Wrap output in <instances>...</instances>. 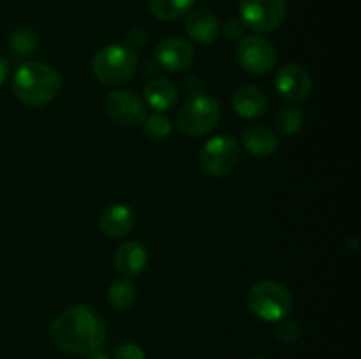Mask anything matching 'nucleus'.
I'll use <instances>...</instances> for the list:
<instances>
[{
	"instance_id": "1",
	"label": "nucleus",
	"mask_w": 361,
	"mask_h": 359,
	"mask_svg": "<svg viewBox=\"0 0 361 359\" xmlns=\"http://www.w3.org/2000/svg\"><path fill=\"white\" fill-rule=\"evenodd\" d=\"M49 338L59 351L88 354L99 351L106 340L101 313L88 305H74L60 312L49 327Z\"/></svg>"
},
{
	"instance_id": "2",
	"label": "nucleus",
	"mask_w": 361,
	"mask_h": 359,
	"mask_svg": "<svg viewBox=\"0 0 361 359\" xmlns=\"http://www.w3.org/2000/svg\"><path fill=\"white\" fill-rule=\"evenodd\" d=\"M14 97L25 106L41 108L59 97L62 90L60 74L44 62H23L13 76Z\"/></svg>"
},
{
	"instance_id": "3",
	"label": "nucleus",
	"mask_w": 361,
	"mask_h": 359,
	"mask_svg": "<svg viewBox=\"0 0 361 359\" xmlns=\"http://www.w3.org/2000/svg\"><path fill=\"white\" fill-rule=\"evenodd\" d=\"M293 296L286 285L275 280H261L250 287L247 306L264 322H281L293 310Z\"/></svg>"
},
{
	"instance_id": "4",
	"label": "nucleus",
	"mask_w": 361,
	"mask_h": 359,
	"mask_svg": "<svg viewBox=\"0 0 361 359\" xmlns=\"http://www.w3.org/2000/svg\"><path fill=\"white\" fill-rule=\"evenodd\" d=\"M221 122V106L214 95L207 92H194L180 108L176 123L189 137H201L210 134Z\"/></svg>"
},
{
	"instance_id": "5",
	"label": "nucleus",
	"mask_w": 361,
	"mask_h": 359,
	"mask_svg": "<svg viewBox=\"0 0 361 359\" xmlns=\"http://www.w3.org/2000/svg\"><path fill=\"white\" fill-rule=\"evenodd\" d=\"M92 70L102 84L122 87L136 76V53L130 51L127 46L108 44L95 53L92 60Z\"/></svg>"
},
{
	"instance_id": "6",
	"label": "nucleus",
	"mask_w": 361,
	"mask_h": 359,
	"mask_svg": "<svg viewBox=\"0 0 361 359\" xmlns=\"http://www.w3.org/2000/svg\"><path fill=\"white\" fill-rule=\"evenodd\" d=\"M242 150L231 134H217L201 146L200 165L208 176L224 178L231 175L240 164Z\"/></svg>"
},
{
	"instance_id": "7",
	"label": "nucleus",
	"mask_w": 361,
	"mask_h": 359,
	"mask_svg": "<svg viewBox=\"0 0 361 359\" xmlns=\"http://www.w3.org/2000/svg\"><path fill=\"white\" fill-rule=\"evenodd\" d=\"M236 58L245 73L252 76H263L275 67L277 51L275 46L263 35H243L236 46Z\"/></svg>"
},
{
	"instance_id": "8",
	"label": "nucleus",
	"mask_w": 361,
	"mask_h": 359,
	"mask_svg": "<svg viewBox=\"0 0 361 359\" xmlns=\"http://www.w3.org/2000/svg\"><path fill=\"white\" fill-rule=\"evenodd\" d=\"M288 14L286 0H240V20L254 32H271Z\"/></svg>"
},
{
	"instance_id": "9",
	"label": "nucleus",
	"mask_w": 361,
	"mask_h": 359,
	"mask_svg": "<svg viewBox=\"0 0 361 359\" xmlns=\"http://www.w3.org/2000/svg\"><path fill=\"white\" fill-rule=\"evenodd\" d=\"M104 111L115 123L123 127H137L147 118V104L133 90L116 88L104 99Z\"/></svg>"
},
{
	"instance_id": "10",
	"label": "nucleus",
	"mask_w": 361,
	"mask_h": 359,
	"mask_svg": "<svg viewBox=\"0 0 361 359\" xmlns=\"http://www.w3.org/2000/svg\"><path fill=\"white\" fill-rule=\"evenodd\" d=\"M312 76L300 63H286L275 76V90L284 101L291 104H300L307 101L312 94Z\"/></svg>"
},
{
	"instance_id": "11",
	"label": "nucleus",
	"mask_w": 361,
	"mask_h": 359,
	"mask_svg": "<svg viewBox=\"0 0 361 359\" xmlns=\"http://www.w3.org/2000/svg\"><path fill=\"white\" fill-rule=\"evenodd\" d=\"M155 60L168 73H183L194 62V48L187 39L171 35L155 48Z\"/></svg>"
},
{
	"instance_id": "12",
	"label": "nucleus",
	"mask_w": 361,
	"mask_h": 359,
	"mask_svg": "<svg viewBox=\"0 0 361 359\" xmlns=\"http://www.w3.org/2000/svg\"><path fill=\"white\" fill-rule=\"evenodd\" d=\"M231 106L242 118L256 120L268 111V97L261 88L254 84L238 87L231 95Z\"/></svg>"
},
{
	"instance_id": "13",
	"label": "nucleus",
	"mask_w": 361,
	"mask_h": 359,
	"mask_svg": "<svg viewBox=\"0 0 361 359\" xmlns=\"http://www.w3.org/2000/svg\"><path fill=\"white\" fill-rule=\"evenodd\" d=\"M134 224H136V215H134L133 208L122 203L106 208L99 220L102 234L111 239H120L129 234L134 229Z\"/></svg>"
},
{
	"instance_id": "14",
	"label": "nucleus",
	"mask_w": 361,
	"mask_h": 359,
	"mask_svg": "<svg viewBox=\"0 0 361 359\" xmlns=\"http://www.w3.org/2000/svg\"><path fill=\"white\" fill-rule=\"evenodd\" d=\"M185 32L197 44H214L221 34L219 18L208 9H196L187 16Z\"/></svg>"
},
{
	"instance_id": "15",
	"label": "nucleus",
	"mask_w": 361,
	"mask_h": 359,
	"mask_svg": "<svg viewBox=\"0 0 361 359\" xmlns=\"http://www.w3.org/2000/svg\"><path fill=\"white\" fill-rule=\"evenodd\" d=\"M148 264V250L140 241H126L115 253V267L122 277L133 278Z\"/></svg>"
},
{
	"instance_id": "16",
	"label": "nucleus",
	"mask_w": 361,
	"mask_h": 359,
	"mask_svg": "<svg viewBox=\"0 0 361 359\" xmlns=\"http://www.w3.org/2000/svg\"><path fill=\"white\" fill-rule=\"evenodd\" d=\"M242 144L254 157H270L277 151V132L268 125H250L242 132Z\"/></svg>"
},
{
	"instance_id": "17",
	"label": "nucleus",
	"mask_w": 361,
	"mask_h": 359,
	"mask_svg": "<svg viewBox=\"0 0 361 359\" xmlns=\"http://www.w3.org/2000/svg\"><path fill=\"white\" fill-rule=\"evenodd\" d=\"M145 104L150 106L154 111L164 113L169 111L178 102V88L168 80H154L145 87Z\"/></svg>"
},
{
	"instance_id": "18",
	"label": "nucleus",
	"mask_w": 361,
	"mask_h": 359,
	"mask_svg": "<svg viewBox=\"0 0 361 359\" xmlns=\"http://www.w3.org/2000/svg\"><path fill=\"white\" fill-rule=\"evenodd\" d=\"M196 0H148L152 14L159 20L173 21L185 16L192 9Z\"/></svg>"
},
{
	"instance_id": "19",
	"label": "nucleus",
	"mask_w": 361,
	"mask_h": 359,
	"mask_svg": "<svg viewBox=\"0 0 361 359\" xmlns=\"http://www.w3.org/2000/svg\"><path fill=\"white\" fill-rule=\"evenodd\" d=\"M137 289L130 278H118L108 289V299L113 308L127 310L136 301Z\"/></svg>"
},
{
	"instance_id": "20",
	"label": "nucleus",
	"mask_w": 361,
	"mask_h": 359,
	"mask_svg": "<svg viewBox=\"0 0 361 359\" xmlns=\"http://www.w3.org/2000/svg\"><path fill=\"white\" fill-rule=\"evenodd\" d=\"M303 113L298 108H284L275 115V129L282 136H295L303 127Z\"/></svg>"
},
{
	"instance_id": "21",
	"label": "nucleus",
	"mask_w": 361,
	"mask_h": 359,
	"mask_svg": "<svg viewBox=\"0 0 361 359\" xmlns=\"http://www.w3.org/2000/svg\"><path fill=\"white\" fill-rule=\"evenodd\" d=\"M141 127H143L145 136L155 141L168 139L173 132L171 120H169L166 115H162V113H154V115L150 116L147 115V118L143 120Z\"/></svg>"
},
{
	"instance_id": "22",
	"label": "nucleus",
	"mask_w": 361,
	"mask_h": 359,
	"mask_svg": "<svg viewBox=\"0 0 361 359\" xmlns=\"http://www.w3.org/2000/svg\"><path fill=\"white\" fill-rule=\"evenodd\" d=\"M39 37L30 28H20L9 39V46L16 56H28L37 48Z\"/></svg>"
},
{
	"instance_id": "23",
	"label": "nucleus",
	"mask_w": 361,
	"mask_h": 359,
	"mask_svg": "<svg viewBox=\"0 0 361 359\" xmlns=\"http://www.w3.org/2000/svg\"><path fill=\"white\" fill-rule=\"evenodd\" d=\"M302 334V329H300L298 324L295 320H289V319H282L277 326V338L286 345H291L295 344L296 340L300 338Z\"/></svg>"
},
{
	"instance_id": "24",
	"label": "nucleus",
	"mask_w": 361,
	"mask_h": 359,
	"mask_svg": "<svg viewBox=\"0 0 361 359\" xmlns=\"http://www.w3.org/2000/svg\"><path fill=\"white\" fill-rule=\"evenodd\" d=\"M113 359H145V352L136 344H122L116 347Z\"/></svg>"
},
{
	"instance_id": "25",
	"label": "nucleus",
	"mask_w": 361,
	"mask_h": 359,
	"mask_svg": "<svg viewBox=\"0 0 361 359\" xmlns=\"http://www.w3.org/2000/svg\"><path fill=\"white\" fill-rule=\"evenodd\" d=\"M147 39H148L147 32H145L143 28L136 27V28H133L129 34H127V39H126L127 44L126 46L130 49V51L136 53V51H140L145 44H147Z\"/></svg>"
},
{
	"instance_id": "26",
	"label": "nucleus",
	"mask_w": 361,
	"mask_h": 359,
	"mask_svg": "<svg viewBox=\"0 0 361 359\" xmlns=\"http://www.w3.org/2000/svg\"><path fill=\"white\" fill-rule=\"evenodd\" d=\"M245 25H243L242 20H228L224 25V35L229 41H240L245 34Z\"/></svg>"
},
{
	"instance_id": "27",
	"label": "nucleus",
	"mask_w": 361,
	"mask_h": 359,
	"mask_svg": "<svg viewBox=\"0 0 361 359\" xmlns=\"http://www.w3.org/2000/svg\"><path fill=\"white\" fill-rule=\"evenodd\" d=\"M7 76H9V60L4 55H0V87L6 83Z\"/></svg>"
},
{
	"instance_id": "28",
	"label": "nucleus",
	"mask_w": 361,
	"mask_h": 359,
	"mask_svg": "<svg viewBox=\"0 0 361 359\" xmlns=\"http://www.w3.org/2000/svg\"><path fill=\"white\" fill-rule=\"evenodd\" d=\"M87 359H109L108 355L104 354V352L101 351H94V352H88L87 354Z\"/></svg>"
},
{
	"instance_id": "29",
	"label": "nucleus",
	"mask_w": 361,
	"mask_h": 359,
	"mask_svg": "<svg viewBox=\"0 0 361 359\" xmlns=\"http://www.w3.org/2000/svg\"><path fill=\"white\" fill-rule=\"evenodd\" d=\"M345 243H348V245H351L353 250H358V241H356L355 238H351L349 241H345Z\"/></svg>"
},
{
	"instance_id": "30",
	"label": "nucleus",
	"mask_w": 361,
	"mask_h": 359,
	"mask_svg": "<svg viewBox=\"0 0 361 359\" xmlns=\"http://www.w3.org/2000/svg\"><path fill=\"white\" fill-rule=\"evenodd\" d=\"M249 359H268V358H263V355H254V358H249Z\"/></svg>"
}]
</instances>
